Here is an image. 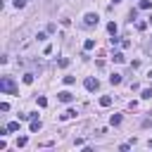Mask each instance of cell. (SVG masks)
<instances>
[{
    "instance_id": "1",
    "label": "cell",
    "mask_w": 152,
    "mask_h": 152,
    "mask_svg": "<svg viewBox=\"0 0 152 152\" xmlns=\"http://www.w3.org/2000/svg\"><path fill=\"white\" fill-rule=\"evenodd\" d=\"M0 90L7 93V95H14L17 93V83L10 79V76H3V79H0Z\"/></svg>"
},
{
    "instance_id": "2",
    "label": "cell",
    "mask_w": 152,
    "mask_h": 152,
    "mask_svg": "<svg viewBox=\"0 0 152 152\" xmlns=\"http://www.w3.org/2000/svg\"><path fill=\"white\" fill-rule=\"evenodd\" d=\"M83 24H86V26H98V14L88 12V14L83 17Z\"/></svg>"
},
{
    "instance_id": "3",
    "label": "cell",
    "mask_w": 152,
    "mask_h": 152,
    "mask_svg": "<svg viewBox=\"0 0 152 152\" xmlns=\"http://www.w3.org/2000/svg\"><path fill=\"white\" fill-rule=\"evenodd\" d=\"M83 86H86V90H98V79H93V76H88V79L83 81Z\"/></svg>"
},
{
    "instance_id": "4",
    "label": "cell",
    "mask_w": 152,
    "mask_h": 152,
    "mask_svg": "<svg viewBox=\"0 0 152 152\" xmlns=\"http://www.w3.org/2000/svg\"><path fill=\"white\" fill-rule=\"evenodd\" d=\"M57 100H60V102H64V105H69V102L74 100V95H71L69 90H62L60 95H57Z\"/></svg>"
},
{
    "instance_id": "5",
    "label": "cell",
    "mask_w": 152,
    "mask_h": 152,
    "mask_svg": "<svg viewBox=\"0 0 152 152\" xmlns=\"http://www.w3.org/2000/svg\"><path fill=\"white\" fill-rule=\"evenodd\" d=\"M38 131H41V119H31V133H38Z\"/></svg>"
},
{
    "instance_id": "6",
    "label": "cell",
    "mask_w": 152,
    "mask_h": 152,
    "mask_svg": "<svg viewBox=\"0 0 152 152\" xmlns=\"http://www.w3.org/2000/svg\"><path fill=\"white\" fill-rule=\"evenodd\" d=\"M109 83H112V86H119V83H121V74H112V76H109Z\"/></svg>"
},
{
    "instance_id": "7",
    "label": "cell",
    "mask_w": 152,
    "mask_h": 152,
    "mask_svg": "<svg viewBox=\"0 0 152 152\" xmlns=\"http://www.w3.org/2000/svg\"><path fill=\"white\" fill-rule=\"evenodd\" d=\"M74 117H76V109H67V112L62 114V117H60V119L64 121V119H74Z\"/></svg>"
},
{
    "instance_id": "8",
    "label": "cell",
    "mask_w": 152,
    "mask_h": 152,
    "mask_svg": "<svg viewBox=\"0 0 152 152\" xmlns=\"http://www.w3.org/2000/svg\"><path fill=\"white\" fill-rule=\"evenodd\" d=\"M26 143H29V138H26V136H19V138H17V147H24Z\"/></svg>"
},
{
    "instance_id": "9",
    "label": "cell",
    "mask_w": 152,
    "mask_h": 152,
    "mask_svg": "<svg viewBox=\"0 0 152 152\" xmlns=\"http://www.w3.org/2000/svg\"><path fill=\"white\" fill-rule=\"evenodd\" d=\"M100 105H102V107H109V105H112V98H109V95H105V98H100Z\"/></svg>"
},
{
    "instance_id": "10",
    "label": "cell",
    "mask_w": 152,
    "mask_h": 152,
    "mask_svg": "<svg viewBox=\"0 0 152 152\" xmlns=\"http://www.w3.org/2000/svg\"><path fill=\"white\" fill-rule=\"evenodd\" d=\"M109 121H112V126H119V124H121V117H119V114H112Z\"/></svg>"
},
{
    "instance_id": "11",
    "label": "cell",
    "mask_w": 152,
    "mask_h": 152,
    "mask_svg": "<svg viewBox=\"0 0 152 152\" xmlns=\"http://www.w3.org/2000/svg\"><path fill=\"white\" fill-rule=\"evenodd\" d=\"M107 31H109L112 36H117V24H114V22H109V24H107Z\"/></svg>"
},
{
    "instance_id": "12",
    "label": "cell",
    "mask_w": 152,
    "mask_h": 152,
    "mask_svg": "<svg viewBox=\"0 0 152 152\" xmlns=\"http://www.w3.org/2000/svg\"><path fill=\"white\" fill-rule=\"evenodd\" d=\"M83 48H86V50H93V48H95V41H93V38H88V41L83 43Z\"/></svg>"
},
{
    "instance_id": "13",
    "label": "cell",
    "mask_w": 152,
    "mask_h": 152,
    "mask_svg": "<svg viewBox=\"0 0 152 152\" xmlns=\"http://www.w3.org/2000/svg\"><path fill=\"white\" fill-rule=\"evenodd\" d=\"M7 131H12V133H14V131H19V121H12V124H7Z\"/></svg>"
},
{
    "instance_id": "14",
    "label": "cell",
    "mask_w": 152,
    "mask_h": 152,
    "mask_svg": "<svg viewBox=\"0 0 152 152\" xmlns=\"http://www.w3.org/2000/svg\"><path fill=\"white\" fill-rule=\"evenodd\" d=\"M150 7H152L150 0H140V10H150Z\"/></svg>"
},
{
    "instance_id": "15",
    "label": "cell",
    "mask_w": 152,
    "mask_h": 152,
    "mask_svg": "<svg viewBox=\"0 0 152 152\" xmlns=\"http://www.w3.org/2000/svg\"><path fill=\"white\" fill-rule=\"evenodd\" d=\"M24 83H26V86L33 83V74H24Z\"/></svg>"
},
{
    "instance_id": "16",
    "label": "cell",
    "mask_w": 152,
    "mask_h": 152,
    "mask_svg": "<svg viewBox=\"0 0 152 152\" xmlns=\"http://www.w3.org/2000/svg\"><path fill=\"white\" fill-rule=\"evenodd\" d=\"M112 60H114V62H124V60H126V57H124L121 52H114V57H112Z\"/></svg>"
},
{
    "instance_id": "17",
    "label": "cell",
    "mask_w": 152,
    "mask_h": 152,
    "mask_svg": "<svg viewBox=\"0 0 152 152\" xmlns=\"http://www.w3.org/2000/svg\"><path fill=\"white\" fill-rule=\"evenodd\" d=\"M38 107H48V100L43 98V95H41V98H38Z\"/></svg>"
},
{
    "instance_id": "18",
    "label": "cell",
    "mask_w": 152,
    "mask_h": 152,
    "mask_svg": "<svg viewBox=\"0 0 152 152\" xmlns=\"http://www.w3.org/2000/svg\"><path fill=\"white\" fill-rule=\"evenodd\" d=\"M24 5H26V0H14V7H17V10H19V7H24Z\"/></svg>"
},
{
    "instance_id": "19",
    "label": "cell",
    "mask_w": 152,
    "mask_h": 152,
    "mask_svg": "<svg viewBox=\"0 0 152 152\" xmlns=\"http://www.w3.org/2000/svg\"><path fill=\"white\" fill-rule=\"evenodd\" d=\"M136 29H138V31H145V29H147V24H145V22H138V24H136Z\"/></svg>"
},
{
    "instance_id": "20",
    "label": "cell",
    "mask_w": 152,
    "mask_h": 152,
    "mask_svg": "<svg viewBox=\"0 0 152 152\" xmlns=\"http://www.w3.org/2000/svg\"><path fill=\"white\" fill-rule=\"evenodd\" d=\"M57 64H60V67H69V60H67V57H62V60L57 62Z\"/></svg>"
},
{
    "instance_id": "21",
    "label": "cell",
    "mask_w": 152,
    "mask_h": 152,
    "mask_svg": "<svg viewBox=\"0 0 152 152\" xmlns=\"http://www.w3.org/2000/svg\"><path fill=\"white\" fill-rule=\"evenodd\" d=\"M147 79H150V81H152V71H150V74H147Z\"/></svg>"
},
{
    "instance_id": "22",
    "label": "cell",
    "mask_w": 152,
    "mask_h": 152,
    "mask_svg": "<svg viewBox=\"0 0 152 152\" xmlns=\"http://www.w3.org/2000/svg\"><path fill=\"white\" fill-rule=\"evenodd\" d=\"M147 147H152V140H147Z\"/></svg>"
},
{
    "instance_id": "23",
    "label": "cell",
    "mask_w": 152,
    "mask_h": 152,
    "mask_svg": "<svg viewBox=\"0 0 152 152\" xmlns=\"http://www.w3.org/2000/svg\"><path fill=\"white\" fill-rule=\"evenodd\" d=\"M114 3H121V0H114Z\"/></svg>"
}]
</instances>
